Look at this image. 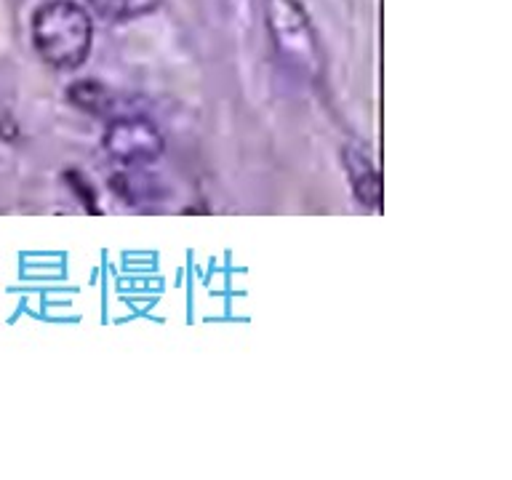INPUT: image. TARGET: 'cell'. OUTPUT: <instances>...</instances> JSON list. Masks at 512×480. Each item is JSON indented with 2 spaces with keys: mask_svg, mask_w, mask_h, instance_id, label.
<instances>
[{
  "mask_svg": "<svg viewBox=\"0 0 512 480\" xmlns=\"http://www.w3.org/2000/svg\"><path fill=\"white\" fill-rule=\"evenodd\" d=\"M94 24L75 0H48L32 14V46L54 70H78L91 54Z\"/></svg>",
  "mask_w": 512,
  "mask_h": 480,
  "instance_id": "1",
  "label": "cell"
},
{
  "mask_svg": "<svg viewBox=\"0 0 512 480\" xmlns=\"http://www.w3.org/2000/svg\"><path fill=\"white\" fill-rule=\"evenodd\" d=\"M344 166H347V176H350L355 200H358L360 206L376 211L379 203H382V179L376 174L371 158H368L366 152L350 147V150H344Z\"/></svg>",
  "mask_w": 512,
  "mask_h": 480,
  "instance_id": "4",
  "label": "cell"
},
{
  "mask_svg": "<svg viewBox=\"0 0 512 480\" xmlns=\"http://www.w3.org/2000/svg\"><path fill=\"white\" fill-rule=\"evenodd\" d=\"M102 147L112 160H118L123 166H139V163L158 160L166 142L152 120L142 115H123L107 123Z\"/></svg>",
  "mask_w": 512,
  "mask_h": 480,
  "instance_id": "3",
  "label": "cell"
},
{
  "mask_svg": "<svg viewBox=\"0 0 512 480\" xmlns=\"http://www.w3.org/2000/svg\"><path fill=\"white\" fill-rule=\"evenodd\" d=\"M264 22L280 62L302 78H318L323 72V54L299 0H264Z\"/></svg>",
  "mask_w": 512,
  "mask_h": 480,
  "instance_id": "2",
  "label": "cell"
},
{
  "mask_svg": "<svg viewBox=\"0 0 512 480\" xmlns=\"http://www.w3.org/2000/svg\"><path fill=\"white\" fill-rule=\"evenodd\" d=\"M158 3L160 0H91L96 14L110 22H128V19L147 16L158 8Z\"/></svg>",
  "mask_w": 512,
  "mask_h": 480,
  "instance_id": "6",
  "label": "cell"
},
{
  "mask_svg": "<svg viewBox=\"0 0 512 480\" xmlns=\"http://www.w3.org/2000/svg\"><path fill=\"white\" fill-rule=\"evenodd\" d=\"M67 99L70 104H75L80 112H88L94 118H104L110 115L112 107H115V99H112L110 88L96 83V80H78L67 88Z\"/></svg>",
  "mask_w": 512,
  "mask_h": 480,
  "instance_id": "5",
  "label": "cell"
}]
</instances>
